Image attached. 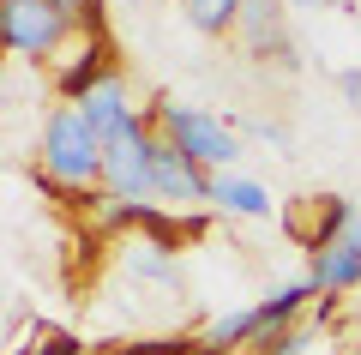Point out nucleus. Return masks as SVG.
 I'll return each instance as SVG.
<instances>
[{"label":"nucleus","instance_id":"16","mask_svg":"<svg viewBox=\"0 0 361 355\" xmlns=\"http://www.w3.org/2000/svg\"><path fill=\"white\" fill-rule=\"evenodd\" d=\"M73 25H103V0H54Z\"/></svg>","mask_w":361,"mask_h":355},{"label":"nucleus","instance_id":"11","mask_svg":"<svg viewBox=\"0 0 361 355\" xmlns=\"http://www.w3.org/2000/svg\"><path fill=\"white\" fill-rule=\"evenodd\" d=\"M313 295H319V289H313L307 277H295V283H283V289H271L265 301H253V325H259V343H265V337H277V331H289V325L301 319V307L313 301Z\"/></svg>","mask_w":361,"mask_h":355},{"label":"nucleus","instance_id":"6","mask_svg":"<svg viewBox=\"0 0 361 355\" xmlns=\"http://www.w3.org/2000/svg\"><path fill=\"white\" fill-rule=\"evenodd\" d=\"M103 73H115V61H109V30L103 25H78L73 37L61 42V54L49 61V85L61 90L66 102H78Z\"/></svg>","mask_w":361,"mask_h":355},{"label":"nucleus","instance_id":"14","mask_svg":"<svg viewBox=\"0 0 361 355\" xmlns=\"http://www.w3.org/2000/svg\"><path fill=\"white\" fill-rule=\"evenodd\" d=\"M307 343H313L307 325H289V331H277V337H265L253 355H307Z\"/></svg>","mask_w":361,"mask_h":355},{"label":"nucleus","instance_id":"7","mask_svg":"<svg viewBox=\"0 0 361 355\" xmlns=\"http://www.w3.org/2000/svg\"><path fill=\"white\" fill-rule=\"evenodd\" d=\"M241 49L253 61H277V66H295V37H289V0H247L241 6V25H235Z\"/></svg>","mask_w":361,"mask_h":355},{"label":"nucleus","instance_id":"17","mask_svg":"<svg viewBox=\"0 0 361 355\" xmlns=\"http://www.w3.org/2000/svg\"><path fill=\"white\" fill-rule=\"evenodd\" d=\"M337 90H343V102L361 114V66H349V73H337Z\"/></svg>","mask_w":361,"mask_h":355},{"label":"nucleus","instance_id":"2","mask_svg":"<svg viewBox=\"0 0 361 355\" xmlns=\"http://www.w3.org/2000/svg\"><path fill=\"white\" fill-rule=\"evenodd\" d=\"M157 133H163L175 151H187L199 169H211V175H229L235 163H241V133L229 127V121H217L211 109H193V102H157L151 109Z\"/></svg>","mask_w":361,"mask_h":355},{"label":"nucleus","instance_id":"18","mask_svg":"<svg viewBox=\"0 0 361 355\" xmlns=\"http://www.w3.org/2000/svg\"><path fill=\"white\" fill-rule=\"evenodd\" d=\"M289 6H325V0H289Z\"/></svg>","mask_w":361,"mask_h":355},{"label":"nucleus","instance_id":"1","mask_svg":"<svg viewBox=\"0 0 361 355\" xmlns=\"http://www.w3.org/2000/svg\"><path fill=\"white\" fill-rule=\"evenodd\" d=\"M37 175L54 193H73V199L103 187V133L85 121L78 102H54L49 109L42 139H37Z\"/></svg>","mask_w":361,"mask_h":355},{"label":"nucleus","instance_id":"12","mask_svg":"<svg viewBox=\"0 0 361 355\" xmlns=\"http://www.w3.org/2000/svg\"><path fill=\"white\" fill-rule=\"evenodd\" d=\"M211 205L217 211H229V217H271L277 211V199H271L259 181H247V175H211Z\"/></svg>","mask_w":361,"mask_h":355},{"label":"nucleus","instance_id":"15","mask_svg":"<svg viewBox=\"0 0 361 355\" xmlns=\"http://www.w3.org/2000/svg\"><path fill=\"white\" fill-rule=\"evenodd\" d=\"M235 133H247V139H265V145H277V151L289 145V133L277 127V121H259V114H247V121H235Z\"/></svg>","mask_w":361,"mask_h":355},{"label":"nucleus","instance_id":"10","mask_svg":"<svg viewBox=\"0 0 361 355\" xmlns=\"http://www.w3.org/2000/svg\"><path fill=\"white\" fill-rule=\"evenodd\" d=\"M307 283L319 295L361 289V253L349 247V235H343V241H331V247H319V253H307Z\"/></svg>","mask_w":361,"mask_h":355},{"label":"nucleus","instance_id":"4","mask_svg":"<svg viewBox=\"0 0 361 355\" xmlns=\"http://www.w3.org/2000/svg\"><path fill=\"white\" fill-rule=\"evenodd\" d=\"M151 163H157V121L145 114L103 145V193H115L121 205H151Z\"/></svg>","mask_w":361,"mask_h":355},{"label":"nucleus","instance_id":"13","mask_svg":"<svg viewBox=\"0 0 361 355\" xmlns=\"http://www.w3.org/2000/svg\"><path fill=\"white\" fill-rule=\"evenodd\" d=\"M180 6H187L193 30H205V37H229V30L241 25V6H247V0H180Z\"/></svg>","mask_w":361,"mask_h":355},{"label":"nucleus","instance_id":"9","mask_svg":"<svg viewBox=\"0 0 361 355\" xmlns=\"http://www.w3.org/2000/svg\"><path fill=\"white\" fill-rule=\"evenodd\" d=\"M78 109H85V121H90V127L103 133V145L115 139V133H127L133 121H145V109L133 102V85H127V73H121V66L97 78V85H90L85 97H78Z\"/></svg>","mask_w":361,"mask_h":355},{"label":"nucleus","instance_id":"3","mask_svg":"<svg viewBox=\"0 0 361 355\" xmlns=\"http://www.w3.org/2000/svg\"><path fill=\"white\" fill-rule=\"evenodd\" d=\"M73 30H78V25L54 6V0H0V42H6L13 61L49 66Z\"/></svg>","mask_w":361,"mask_h":355},{"label":"nucleus","instance_id":"5","mask_svg":"<svg viewBox=\"0 0 361 355\" xmlns=\"http://www.w3.org/2000/svg\"><path fill=\"white\" fill-rule=\"evenodd\" d=\"M151 205H163L175 217L211 205V169H199L187 151H175L163 133H157V163H151Z\"/></svg>","mask_w":361,"mask_h":355},{"label":"nucleus","instance_id":"8","mask_svg":"<svg viewBox=\"0 0 361 355\" xmlns=\"http://www.w3.org/2000/svg\"><path fill=\"white\" fill-rule=\"evenodd\" d=\"M355 217H361V211H355L349 199H337V193H313V199H295V205L283 211V229L307 247V253H319V247L343 241Z\"/></svg>","mask_w":361,"mask_h":355}]
</instances>
